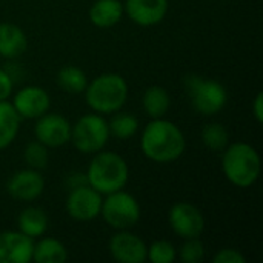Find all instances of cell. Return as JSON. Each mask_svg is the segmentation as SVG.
Listing matches in <instances>:
<instances>
[{
    "label": "cell",
    "instance_id": "52a82bcc",
    "mask_svg": "<svg viewBox=\"0 0 263 263\" xmlns=\"http://www.w3.org/2000/svg\"><path fill=\"white\" fill-rule=\"evenodd\" d=\"M100 214L112 230H129L140 220V205L134 196L120 190L106 194V199L102 202Z\"/></svg>",
    "mask_w": 263,
    "mask_h": 263
},
{
    "label": "cell",
    "instance_id": "d4e9b609",
    "mask_svg": "<svg viewBox=\"0 0 263 263\" xmlns=\"http://www.w3.org/2000/svg\"><path fill=\"white\" fill-rule=\"evenodd\" d=\"M23 159H25V163L28 165V168L42 171L48 166V160H49L48 148L37 140L31 142L26 145V148L23 151Z\"/></svg>",
    "mask_w": 263,
    "mask_h": 263
},
{
    "label": "cell",
    "instance_id": "83f0119b",
    "mask_svg": "<svg viewBox=\"0 0 263 263\" xmlns=\"http://www.w3.org/2000/svg\"><path fill=\"white\" fill-rule=\"evenodd\" d=\"M213 262L214 263H245L247 259L245 256L234 250V248H223L220 250L214 257H213Z\"/></svg>",
    "mask_w": 263,
    "mask_h": 263
},
{
    "label": "cell",
    "instance_id": "cb8c5ba5",
    "mask_svg": "<svg viewBox=\"0 0 263 263\" xmlns=\"http://www.w3.org/2000/svg\"><path fill=\"white\" fill-rule=\"evenodd\" d=\"M202 142L211 151H223L228 146L230 136L222 123H208L202 129Z\"/></svg>",
    "mask_w": 263,
    "mask_h": 263
},
{
    "label": "cell",
    "instance_id": "9a60e30c",
    "mask_svg": "<svg viewBox=\"0 0 263 263\" xmlns=\"http://www.w3.org/2000/svg\"><path fill=\"white\" fill-rule=\"evenodd\" d=\"M168 0H126L123 11L140 26H153L160 23L168 12Z\"/></svg>",
    "mask_w": 263,
    "mask_h": 263
},
{
    "label": "cell",
    "instance_id": "e0dca14e",
    "mask_svg": "<svg viewBox=\"0 0 263 263\" xmlns=\"http://www.w3.org/2000/svg\"><path fill=\"white\" fill-rule=\"evenodd\" d=\"M123 12L120 0H96L89 9V18L97 28H111L120 22Z\"/></svg>",
    "mask_w": 263,
    "mask_h": 263
},
{
    "label": "cell",
    "instance_id": "44dd1931",
    "mask_svg": "<svg viewBox=\"0 0 263 263\" xmlns=\"http://www.w3.org/2000/svg\"><path fill=\"white\" fill-rule=\"evenodd\" d=\"M143 109L151 119H160L163 117L170 106H171V97L168 91L163 86H149L143 94Z\"/></svg>",
    "mask_w": 263,
    "mask_h": 263
},
{
    "label": "cell",
    "instance_id": "7402d4cb",
    "mask_svg": "<svg viewBox=\"0 0 263 263\" xmlns=\"http://www.w3.org/2000/svg\"><path fill=\"white\" fill-rule=\"evenodd\" d=\"M88 77L86 74L72 65L63 66L59 74H57V85L60 86L62 91L68 92V94H82L85 92L86 86H88Z\"/></svg>",
    "mask_w": 263,
    "mask_h": 263
},
{
    "label": "cell",
    "instance_id": "f1b7e54d",
    "mask_svg": "<svg viewBox=\"0 0 263 263\" xmlns=\"http://www.w3.org/2000/svg\"><path fill=\"white\" fill-rule=\"evenodd\" d=\"M12 88H14L12 77L5 69L0 68V100H6L11 96Z\"/></svg>",
    "mask_w": 263,
    "mask_h": 263
},
{
    "label": "cell",
    "instance_id": "7a4b0ae2",
    "mask_svg": "<svg viewBox=\"0 0 263 263\" xmlns=\"http://www.w3.org/2000/svg\"><path fill=\"white\" fill-rule=\"evenodd\" d=\"M129 168L125 159L112 151H99L89 163L86 182L100 194H111L126 186Z\"/></svg>",
    "mask_w": 263,
    "mask_h": 263
},
{
    "label": "cell",
    "instance_id": "9c48e42d",
    "mask_svg": "<svg viewBox=\"0 0 263 263\" xmlns=\"http://www.w3.org/2000/svg\"><path fill=\"white\" fill-rule=\"evenodd\" d=\"M168 220L174 234L182 239L200 237L205 230V219L202 211L188 202H179L173 205L168 214Z\"/></svg>",
    "mask_w": 263,
    "mask_h": 263
},
{
    "label": "cell",
    "instance_id": "3957f363",
    "mask_svg": "<svg viewBox=\"0 0 263 263\" xmlns=\"http://www.w3.org/2000/svg\"><path fill=\"white\" fill-rule=\"evenodd\" d=\"M222 171L225 177L237 188H250L254 185L262 171L260 156L251 145L237 142L223 149Z\"/></svg>",
    "mask_w": 263,
    "mask_h": 263
},
{
    "label": "cell",
    "instance_id": "5b68a950",
    "mask_svg": "<svg viewBox=\"0 0 263 263\" xmlns=\"http://www.w3.org/2000/svg\"><path fill=\"white\" fill-rule=\"evenodd\" d=\"M185 88L193 108L203 116H214L220 112L228 102L227 88L214 79L191 74L185 77Z\"/></svg>",
    "mask_w": 263,
    "mask_h": 263
},
{
    "label": "cell",
    "instance_id": "30bf717a",
    "mask_svg": "<svg viewBox=\"0 0 263 263\" xmlns=\"http://www.w3.org/2000/svg\"><path fill=\"white\" fill-rule=\"evenodd\" d=\"M35 140L43 143L46 148H59L71 139V123L55 112H45L37 119L34 128Z\"/></svg>",
    "mask_w": 263,
    "mask_h": 263
},
{
    "label": "cell",
    "instance_id": "603a6c76",
    "mask_svg": "<svg viewBox=\"0 0 263 263\" xmlns=\"http://www.w3.org/2000/svg\"><path fill=\"white\" fill-rule=\"evenodd\" d=\"M108 128H109V136L120 139V140H126V139H131L137 133L139 120L134 114L117 111L109 120Z\"/></svg>",
    "mask_w": 263,
    "mask_h": 263
},
{
    "label": "cell",
    "instance_id": "484cf974",
    "mask_svg": "<svg viewBox=\"0 0 263 263\" xmlns=\"http://www.w3.org/2000/svg\"><path fill=\"white\" fill-rule=\"evenodd\" d=\"M176 248L168 240H157L146 248V259L153 263H173L176 260Z\"/></svg>",
    "mask_w": 263,
    "mask_h": 263
},
{
    "label": "cell",
    "instance_id": "7c38bea8",
    "mask_svg": "<svg viewBox=\"0 0 263 263\" xmlns=\"http://www.w3.org/2000/svg\"><path fill=\"white\" fill-rule=\"evenodd\" d=\"M146 248L145 242L128 230L116 233L109 240V253L116 262L120 263H143L146 260Z\"/></svg>",
    "mask_w": 263,
    "mask_h": 263
},
{
    "label": "cell",
    "instance_id": "5bb4252c",
    "mask_svg": "<svg viewBox=\"0 0 263 263\" xmlns=\"http://www.w3.org/2000/svg\"><path fill=\"white\" fill-rule=\"evenodd\" d=\"M34 242L20 231L0 233V263H28L32 260Z\"/></svg>",
    "mask_w": 263,
    "mask_h": 263
},
{
    "label": "cell",
    "instance_id": "2e32d148",
    "mask_svg": "<svg viewBox=\"0 0 263 263\" xmlns=\"http://www.w3.org/2000/svg\"><path fill=\"white\" fill-rule=\"evenodd\" d=\"M28 48V39L23 29L14 23H0V57L12 60L20 57Z\"/></svg>",
    "mask_w": 263,
    "mask_h": 263
},
{
    "label": "cell",
    "instance_id": "8992f818",
    "mask_svg": "<svg viewBox=\"0 0 263 263\" xmlns=\"http://www.w3.org/2000/svg\"><path fill=\"white\" fill-rule=\"evenodd\" d=\"M109 139L108 122L102 114H85L74 126H71V139L74 148L83 154H96L105 148Z\"/></svg>",
    "mask_w": 263,
    "mask_h": 263
},
{
    "label": "cell",
    "instance_id": "6da1fadb",
    "mask_svg": "<svg viewBox=\"0 0 263 263\" xmlns=\"http://www.w3.org/2000/svg\"><path fill=\"white\" fill-rule=\"evenodd\" d=\"M142 153L153 162L170 163L177 160L186 148L182 129L163 117L153 119L142 133Z\"/></svg>",
    "mask_w": 263,
    "mask_h": 263
},
{
    "label": "cell",
    "instance_id": "4fadbf2b",
    "mask_svg": "<svg viewBox=\"0 0 263 263\" xmlns=\"http://www.w3.org/2000/svg\"><path fill=\"white\" fill-rule=\"evenodd\" d=\"M49 105V94L40 86H25L17 91L12 100V106L20 119H39L48 112Z\"/></svg>",
    "mask_w": 263,
    "mask_h": 263
},
{
    "label": "cell",
    "instance_id": "8fae6325",
    "mask_svg": "<svg viewBox=\"0 0 263 263\" xmlns=\"http://www.w3.org/2000/svg\"><path fill=\"white\" fill-rule=\"evenodd\" d=\"M43 188L45 180L40 171L32 168H25L14 173L6 183L8 194L20 202H32L39 199L43 193Z\"/></svg>",
    "mask_w": 263,
    "mask_h": 263
},
{
    "label": "cell",
    "instance_id": "ba28073f",
    "mask_svg": "<svg viewBox=\"0 0 263 263\" xmlns=\"http://www.w3.org/2000/svg\"><path fill=\"white\" fill-rule=\"evenodd\" d=\"M102 194L88 183L71 188L66 199V211L69 217L79 222H89L100 216Z\"/></svg>",
    "mask_w": 263,
    "mask_h": 263
},
{
    "label": "cell",
    "instance_id": "ac0fdd59",
    "mask_svg": "<svg viewBox=\"0 0 263 263\" xmlns=\"http://www.w3.org/2000/svg\"><path fill=\"white\" fill-rule=\"evenodd\" d=\"M17 225H18V231L28 237L31 239L42 237L48 228V216L45 214L43 210L37 206H28L18 214Z\"/></svg>",
    "mask_w": 263,
    "mask_h": 263
},
{
    "label": "cell",
    "instance_id": "f546056e",
    "mask_svg": "<svg viewBox=\"0 0 263 263\" xmlns=\"http://www.w3.org/2000/svg\"><path fill=\"white\" fill-rule=\"evenodd\" d=\"M253 114L257 120V123H263V94L257 92L254 102H253Z\"/></svg>",
    "mask_w": 263,
    "mask_h": 263
},
{
    "label": "cell",
    "instance_id": "ffe728a7",
    "mask_svg": "<svg viewBox=\"0 0 263 263\" xmlns=\"http://www.w3.org/2000/svg\"><path fill=\"white\" fill-rule=\"evenodd\" d=\"M68 259L66 247L52 237H46L34 243L32 260L35 263H62Z\"/></svg>",
    "mask_w": 263,
    "mask_h": 263
},
{
    "label": "cell",
    "instance_id": "d6986e66",
    "mask_svg": "<svg viewBox=\"0 0 263 263\" xmlns=\"http://www.w3.org/2000/svg\"><path fill=\"white\" fill-rule=\"evenodd\" d=\"M20 116L14 109L12 103L0 100V151L8 148L18 134Z\"/></svg>",
    "mask_w": 263,
    "mask_h": 263
},
{
    "label": "cell",
    "instance_id": "277c9868",
    "mask_svg": "<svg viewBox=\"0 0 263 263\" xmlns=\"http://www.w3.org/2000/svg\"><path fill=\"white\" fill-rule=\"evenodd\" d=\"M129 88L120 74L108 72L97 76L85 89L88 106L97 114H114L123 108L128 100Z\"/></svg>",
    "mask_w": 263,
    "mask_h": 263
},
{
    "label": "cell",
    "instance_id": "4316f807",
    "mask_svg": "<svg viewBox=\"0 0 263 263\" xmlns=\"http://www.w3.org/2000/svg\"><path fill=\"white\" fill-rule=\"evenodd\" d=\"M205 257V245L199 237L185 239V243L180 248V260L185 263H199Z\"/></svg>",
    "mask_w": 263,
    "mask_h": 263
}]
</instances>
